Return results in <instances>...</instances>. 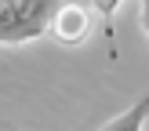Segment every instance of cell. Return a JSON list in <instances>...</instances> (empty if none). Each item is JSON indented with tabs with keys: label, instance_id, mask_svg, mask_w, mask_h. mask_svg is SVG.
I'll return each instance as SVG.
<instances>
[{
	"label": "cell",
	"instance_id": "cell-1",
	"mask_svg": "<svg viewBox=\"0 0 149 131\" xmlns=\"http://www.w3.org/2000/svg\"><path fill=\"white\" fill-rule=\"evenodd\" d=\"M58 0H0V44H29L47 33Z\"/></svg>",
	"mask_w": 149,
	"mask_h": 131
},
{
	"label": "cell",
	"instance_id": "cell-2",
	"mask_svg": "<svg viewBox=\"0 0 149 131\" xmlns=\"http://www.w3.org/2000/svg\"><path fill=\"white\" fill-rule=\"evenodd\" d=\"M87 33H91V15H87V7L84 4H62V0H58V7L47 18V36H55L58 44L73 47V44H84Z\"/></svg>",
	"mask_w": 149,
	"mask_h": 131
},
{
	"label": "cell",
	"instance_id": "cell-3",
	"mask_svg": "<svg viewBox=\"0 0 149 131\" xmlns=\"http://www.w3.org/2000/svg\"><path fill=\"white\" fill-rule=\"evenodd\" d=\"M149 120V95H142L138 102H131L124 113H116L113 120L102 124V131H142Z\"/></svg>",
	"mask_w": 149,
	"mask_h": 131
},
{
	"label": "cell",
	"instance_id": "cell-4",
	"mask_svg": "<svg viewBox=\"0 0 149 131\" xmlns=\"http://www.w3.org/2000/svg\"><path fill=\"white\" fill-rule=\"evenodd\" d=\"M91 4H95V15L102 18V33H106V40H109V55H116V29H113V18H116L120 0H91Z\"/></svg>",
	"mask_w": 149,
	"mask_h": 131
},
{
	"label": "cell",
	"instance_id": "cell-5",
	"mask_svg": "<svg viewBox=\"0 0 149 131\" xmlns=\"http://www.w3.org/2000/svg\"><path fill=\"white\" fill-rule=\"evenodd\" d=\"M138 4H142V15H138V18H142V33L149 40V0H138Z\"/></svg>",
	"mask_w": 149,
	"mask_h": 131
}]
</instances>
